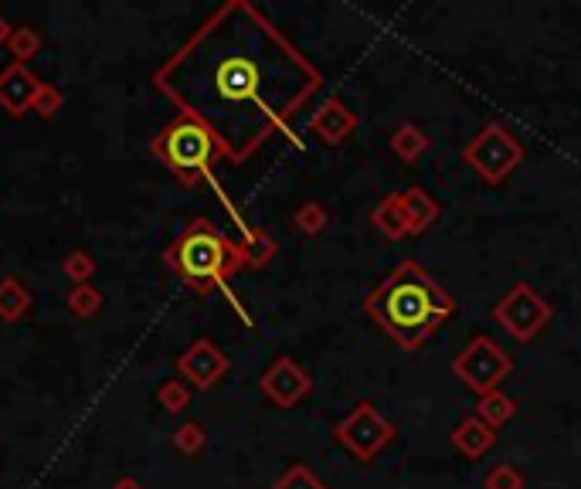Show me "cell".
<instances>
[{"mask_svg":"<svg viewBox=\"0 0 581 489\" xmlns=\"http://www.w3.org/2000/svg\"><path fill=\"white\" fill-rule=\"evenodd\" d=\"M153 82L208 126L232 163L286 130L323 89L320 68L249 0L218 7Z\"/></svg>","mask_w":581,"mask_h":489,"instance_id":"6da1fadb","label":"cell"},{"mask_svg":"<svg viewBox=\"0 0 581 489\" xmlns=\"http://www.w3.org/2000/svg\"><path fill=\"white\" fill-rule=\"evenodd\" d=\"M364 310L401 350L415 354L456 313V299L432 279L429 269H422L415 259H401L367 293Z\"/></svg>","mask_w":581,"mask_h":489,"instance_id":"7a4b0ae2","label":"cell"},{"mask_svg":"<svg viewBox=\"0 0 581 489\" xmlns=\"http://www.w3.org/2000/svg\"><path fill=\"white\" fill-rule=\"evenodd\" d=\"M167 265L198 293H211L235 272H242L245 252L242 245L225 238L211 221H194L191 228L167 248Z\"/></svg>","mask_w":581,"mask_h":489,"instance_id":"3957f363","label":"cell"},{"mask_svg":"<svg viewBox=\"0 0 581 489\" xmlns=\"http://www.w3.org/2000/svg\"><path fill=\"white\" fill-rule=\"evenodd\" d=\"M153 153H157L184 184H194V180H201L211 170V163L221 157V147L215 136H211L208 126L181 113L174 123L160 130V136L153 140Z\"/></svg>","mask_w":581,"mask_h":489,"instance_id":"277c9868","label":"cell"},{"mask_svg":"<svg viewBox=\"0 0 581 489\" xmlns=\"http://www.w3.org/2000/svg\"><path fill=\"white\" fill-rule=\"evenodd\" d=\"M527 150L503 123H486L480 133L463 147V160L473 174H480L486 184H503L524 163Z\"/></svg>","mask_w":581,"mask_h":489,"instance_id":"5b68a950","label":"cell"},{"mask_svg":"<svg viewBox=\"0 0 581 489\" xmlns=\"http://www.w3.org/2000/svg\"><path fill=\"white\" fill-rule=\"evenodd\" d=\"M452 374L463 384L466 391H473L476 398L490 391H500V384L514 374V360H510L507 350L500 343H493L490 337H473L463 350L452 360Z\"/></svg>","mask_w":581,"mask_h":489,"instance_id":"8992f818","label":"cell"},{"mask_svg":"<svg viewBox=\"0 0 581 489\" xmlns=\"http://www.w3.org/2000/svg\"><path fill=\"white\" fill-rule=\"evenodd\" d=\"M395 435L398 428L374 408V401H357L344 422L333 425V439L344 445L357 462H374Z\"/></svg>","mask_w":581,"mask_h":489,"instance_id":"52a82bcc","label":"cell"},{"mask_svg":"<svg viewBox=\"0 0 581 489\" xmlns=\"http://www.w3.org/2000/svg\"><path fill=\"white\" fill-rule=\"evenodd\" d=\"M551 303L544 299L531 282H517L507 293L500 296V303L493 306V320L510 333L517 343H531L544 326L551 323Z\"/></svg>","mask_w":581,"mask_h":489,"instance_id":"ba28073f","label":"cell"},{"mask_svg":"<svg viewBox=\"0 0 581 489\" xmlns=\"http://www.w3.org/2000/svg\"><path fill=\"white\" fill-rule=\"evenodd\" d=\"M259 384H262V394H266L272 405H279V408H293L313 391L310 374H306L293 357H279L276 364L262 374Z\"/></svg>","mask_w":581,"mask_h":489,"instance_id":"9c48e42d","label":"cell"},{"mask_svg":"<svg viewBox=\"0 0 581 489\" xmlns=\"http://www.w3.org/2000/svg\"><path fill=\"white\" fill-rule=\"evenodd\" d=\"M357 123H361V119H357L354 109H350L340 96H330L310 116V133L320 143H327V147H340V143H347L350 136H354Z\"/></svg>","mask_w":581,"mask_h":489,"instance_id":"30bf717a","label":"cell"},{"mask_svg":"<svg viewBox=\"0 0 581 489\" xmlns=\"http://www.w3.org/2000/svg\"><path fill=\"white\" fill-rule=\"evenodd\" d=\"M181 367H184V374L198 384V388H211V384H215L218 377L228 371V357L221 354L211 340H201V343H194L191 354L181 360Z\"/></svg>","mask_w":581,"mask_h":489,"instance_id":"8fae6325","label":"cell"},{"mask_svg":"<svg viewBox=\"0 0 581 489\" xmlns=\"http://www.w3.org/2000/svg\"><path fill=\"white\" fill-rule=\"evenodd\" d=\"M398 201L408 221V235H425L439 221V201L425 187H405V191H398Z\"/></svg>","mask_w":581,"mask_h":489,"instance_id":"7c38bea8","label":"cell"},{"mask_svg":"<svg viewBox=\"0 0 581 489\" xmlns=\"http://www.w3.org/2000/svg\"><path fill=\"white\" fill-rule=\"evenodd\" d=\"M452 445H456L459 452H463L466 459H483L486 452L497 445V432H493L490 425L480 422L476 415H466L463 422H459L456 428H452Z\"/></svg>","mask_w":581,"mask_h":489,"instance_id":"4fadbf2b","label":"cell"},{"mask_svg":"<svg viewBox=\"0 0 581 489\" xmlns=\"http://www.w3.org/2000/svg\"><path fill=\"white\" fill-rule=\"evenodd\" d=\"M371 225L378 228L384 238H391V242H401V238H408V221H405V211H401L398 194H388V197H381V201L374 204V208H371Z\"/></svg>","mask_w":581,"mask_h":489,"instance_id":"5bb4252c","label":"cell"},{"mask_svg":"<svg viewBox=\"0 0 581 489\" xmlns=\"http://www.w3.org/2000/svg\"><path fill=\"white\" fill-rule=\"evenodd\" d=\"M473 415L480 418V422L490 425L493 432H500V428L507 425V422H514V415H517V401L510 398V394H503V391H490V394H483V398L476 401Z\"/></svg>","mask_w":581,"mask_h":489,"instance_id":"9a60e30c","label":"cell"},{"mask_svg":"<svg viewBox=\"0 0 581 489\" xmlns=\"http://www.w3.org/2000/svg\"><path fill=\"white\" fill-rule=\"evenodd\" d=\"M388 147H391V153H395L398 160L415 163L418 157H422V153H429V147H432V136L425 133V130H418L415 123H401L398 130L391 133Z\"/></svg>","mask_w":581,"mask_h":489,"instance_id":"2e32d148","label":"cell"},{"mask_svg":"<svg viewBox=\"0 0 581 489\" xmlns=\"http://www.w3.org/2000/svg\"><path fill=\"white\" fill-rule=\"evenodd\" d=\"M483 489H527V479L514 462H500L483 476Z\"/></svg>","mask_w":581,"mask_h":489,"instance_id":"e0dca14e","label":"cell"},{"mask_svg":"<svg viewBox=\"0 0 581 489\" xmlns=\"http://www.w3.org/2000/svg\"><path fill=\"white\" fill-rule=\"evenodd\" d=\"M272 489H330V486L323 483V479L316 476L313 469H306V466H293V469H286L279 483H272Z\"/></svg>","mask_w":581,"mask_h":489,"instance_id":"ac0fdd59","label":"cell"},{"mask_svg":"<svg viewBox=\"0 0 581 489\" xmlns=\"http://www.w3.org/2000/svg\"><path fill=\"white\" fill-rule=\"evenodd\" d=\"M327 225H330V214H327L323 204L310 201V204H303V208L296 211V228L306 231V235H320Z\"/></svg>","mask_w":581,"mask_h":489,"instance_id":"d6986e66","label":"cell"},{"mask_svg":"<svg viewBox=\"0 0 581 489\" xmlns=\"http://www.w3.org/2000/svg\"><path fill=\"white\" fill-rule=\"evenodd\" d=\"M201 442V432H198V428H181V445H184V449H194V445H198Z\"/></svg>","mask_w":581,"mask_h":489,"instance_id":"ffe728a7","label":"cell"}]
</instances>
